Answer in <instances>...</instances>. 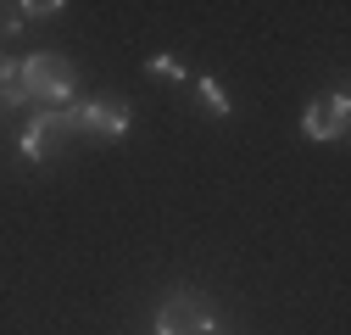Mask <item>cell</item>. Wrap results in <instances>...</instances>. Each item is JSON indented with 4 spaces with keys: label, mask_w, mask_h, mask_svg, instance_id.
Masks as SVG:
<instances>
[{
    "label": "cell",
    "mask_w": 351,
    "mask_h": 335,
    "mask_svg": "<svg viewBox=\"0 0 351 335\" xmlns=\"http://www.w3.org/2000/svg\"><path fill=\"white\" fill-rule=\"evenodd\" d=\"M17 84H23V95H28V101H39V106L51 112V106H73L78 73H73V62L56 56V51H34V56H23Z\"/></svg>",
    "instance_id": "obj_1"
},
{
    "label": "cell",
    "mask_w": 351,
    "mask_h": 335,
    "mask_svg": "<svg viewBox=\"0 0 351 335\" xmlns=\"http://www.w3.org/2000/svg\"><path fill=\"white\" fill-rule=\"evenodd\" d=\"M217 324V302L206 290H173V297L156 308V335H212Z\"/></svg>",
    "instance_id": "obj_2"
},
{
    "label": "cell",
    "mask_w": 351,
    "mask_h": 335,
    "mask_svg": "<svg viewBox=\"0 0 351 335\" xmlns=\"http://www.w3.org/2000/svg\"><path fill=\"white\" fill-rule=\"evenodd\" d=\"M67 140H78V101L73 106H39L34 112V123H28V129H23V157L28 162H51Z\"/></svg>",
    "instance_id": "obj_3"
},
{
    "label": "cell",
    "mask_w": 351,
    "mask_h": 335,
    "mask_svg": "<svg viewBox=\"0 0 351 335\" xmlns=\"http://www.w3.org/2000/svg\"><path fill=\"white\" fill-rule=\"evenodd\" d=\"M346 123H351V101H346V90H335V95L306 101V112H301V135L324 146V140H340V135H346Z\"/></svg>",
    "instance_id": "obj_4"
},
{
    "label": "cell",
    "mask_w": 351,
    "mask_h": 335,
    "mask_svg": "<svg viewBox=\"0 0 351 335\" xmlns=\"http://www.w3.org/2000/svg\"><path fill=\"white\" fill-rule=\"evenodd\" d=\"M78 135H95V140H123V135H128V101H117V95L78 101Z\"/></svg>",
    "instance_id": "obj_5"
},
{
    "label": "cell",
    "mask_w": 351,
    "mask_h": 335,
    "mask_svg": "<svg viewBox=\"0 0 351 335\" xmlns=\"http://www.w3.org/2000/svg\"><path fill=\"white\" fill-rule=\"evenodd\" d=\"M195 90H201L206 112H217V117H229V112H234V101L223 95V84H217V78H195Z\"/></svg>",
    "instance_id": "obj_6"
},
{
    "label": "cell",
    "mask_w": 351,
    "mask_h": 335,
    "mask_svg": "<svg viewBox=\"0 0 351 335\" xmlns=\"http://www.w3.org/2000/svg\"><path fill=\"white\" fill-rule=\"evenodd\" d=\"M23 17H56V12H67L62 0H28V6H17Z\"/></svg>",
    "instance_id": "obj_7"
},
{
    "label": "cell",
    "mask_w": 351,
    "mask_h": 335,
    "mask_svg": "<svg viewBox=\"0 0 351 335\" xmlns=\"http://www.w3.org/2000/svg\"><path fill=\"white\" fill-rule=\"evenodd\" d=\"M17 28H23V12L17 6H0V39H12Z\"/></svg>",
    "instance_id": "obj_8"
},
{
    "label": "cell",
    "mask_w": 351,
    "mask_h": 335,
    "mask_svg": "<svg viewBox=\"0 0 351 335\" xmlns=\"http://www.w3.org/2000/svg\"><path fill=\"white\" fill-rule=\"evenodd\" d=\"M151 73H162V78H184V62H173V56H151Z\"/></svg>",
    "instance_id": "obj_9"
},
{
    "label": "cell",
    "mask_w": 351,
    "mask_h": 335,
    "mask_svg": "<svg viewBox=\"0 0 351 335\" xmlns=\"http://www.w3.org/2000/svg\"><path fill=\"white\" fill-rule=\"evenodd\" d=\"M17 73H23V62H12V56H0V95H6L12 84H17Z\"/></svg>",
    "instance_id": "obj_10"
}]
</instances>
